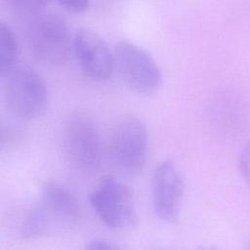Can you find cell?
Instances as JSON below:
<instances>
[{"label":"cell","mask_w":250,"mask_h":250,"mask_svg":"<svg viewBox=\"0 0 250 250\" xmlns=\"http://www.w3.org/2000/svg\"><path fill=\"white\" fill-rule=\"evenodd\" d=\"M53 224L38 204L33 206L26 214L21 227V234L24 238H33L46 234Z\"/></svg>","instance_id":"cell-11"},{"label":"cell","mask_w":250,"mask_h":250,"mask_svg":"<svg viewBox=\"0 0 250 250\" xmlns=\"http://www.w3.org/2000/svg\"><path fill=\"white\" fill-rule=\"evenodd\" d=\"M73 52L84 73L96 80L111 77L115 59L104 40L89 28L78 29L73 36Z\"/></svg>","instance_id":"cell-8"},{"label":"cell","mask_w":250,"mask_h":250,"mask_svg":"<svg viewBox=\"0 0 250 250\" xmlns=\"http://www.w3.org/2000/svg\"><path fill=\"white\" fill-rule=\"evenodd\" d=\"M115 66L122 79L136 93L148 96L158 91L162 74L152 57L138 45L123 41L114 50Z\"/></svg>","instance_id":"cell-6"},{"label":"cell","mask_w":250,"mask_h":250,"mask_svg":"<svg viewBox=\"0 0 250 250\" xmlns=\"http://www.w3.org/2000/svg\"><path fill=\"white\" fill-rule=\"evenodd\" d=\"M65 157L72 168L90 174L101 164L102 146L93 120L84 113L72 114L65 122L62 132Z\"/></svg>","instance_id":"cell-5"},{"label":"cell","mask_w":250,"mask_h":250,"mask_svg":"<svg viewBox=\"0 0 250 250\" xmlns=\"http://www.w3.org/2000/svg\"><path fill=\"white\" fill-rule=\"evenodd\" d=\"M58 4H60L66 11L80 14L88 10L90 0H55Z\"/></svg>","instance_id":"cell-13"},{"label":"cell","mask_w":250,"mask_h":250,"mask_svg":"<svg viewBox=\"0 0 250 250\" xmlns=\"http://www.w3.org/2000/svg\"><path fill=\"white\" fill-rule=\"evenodd\" d=\"M152 208L162 221L178 219L185 194V183L176 164L165 159L154 168L150 182Z\"/></svg>","instance_id":"cell-7"},{"label":"cell","mask_w":250,"mask_h":250,"mask_svg":"<svg viewBox=\"0 0 250 250\" xmlns=\"http://www.w3.org/2000/svg\"><path fill=\"white\" fill-rule=\"evenodd\" d=\"M239 169L244 179L250 184V143L245 146L239 156Z\"/></svg>","instance_id":"cell-14"},{"label":"cell","mask_w":250,"mask_h":250,"mask_svg":"<svg viewBox=\"0 0 250 250\" xmlns=\"http://www.w3.org/2000/svg\"><path fill=\"white\" fill-rule=\"evenodd\" d=\"M84 250H117L114 245L104 239H92L86 245Z\"/></svg>","instance_id":"cell-15"},{"label":"cell","mask_w":250,"mask_h":250,"mask_svg":"<svg viewBox=\"0 0 250 250\" xmlns=\"http://www.w3.org/2000/svg\"><path fill=\"white\" fill-rule=\"evenodd\" d=\"M3 2L17 18L30 21L44 12L49 0H3Z\"/></svg>","instance_id":"cell-12"},{"label":"cell","mask_w":250,"mask_h":250,"mask_svg":"<svg viewBox=\"0 0 250 250\" xmlns=\"http://www.w3.org/2000/svg\"><path fill=\"white\" fill-rule=\"evenodd\" d=\"M247 250H250V241L248 243V246H247Z\"/></svg>","instance_id":"cell-17"},{"label":"cell","mask_w":250,"mask_h":250,"mask_svg":"<svg viewBox=\"0 0 250 250\" xmlns=\"http://www.w3.org/2000/svg\"><path fill=\"white\" fill-rule=\"evenodd\" d=\"M147 142V129L142 119L134 115L119 119L110 132L106 147L113 168L126 176L141 174L146 162Z\"/></svg>","instance_id":"cell-1"},{"label":"cell","mask_w":250,"mask_h":250,"mask_svg":"<svg viewBox=\"0 0 250 250\" xmlns=\"http://www.w3.org/2000/svg\"><path fill=\"white\" fill-rule=\"evenodd\" d=\"M196 250H221L215 246H201Z\"/></svg>","instance_id":"cell-16"},{"label":"cell","mask_w":250,"mask_h":250,"mask_svg":"<svg viewBox=\"0 0 250 250\" xmlns=\"http://www.w3.org/2000/svg\"><path fill=\"white\" fill-rule=\"evenodd\" d=\"M89 203L107 228L127 229L137 223V211L129 187L112 176H104L89 193Z\"/></svg>","instance_id":"cell-4"},{"label":"cell","mask_w":250,"mask_h":250,"mask_svg":"<svg viewBox=\"0 0 250 250\" xmlns=\"http://www.w3.org/2000/svg\"><path fill=\"white\" fill-rule=\"evenodd\" d=\"M19 45L15 33L5 22L0 23V72L3 76L17 63Z\"/></svg>","instance_id":"cell-10"},{"label":"cell","mask_w":250,"mask_h":250,"mask_svg":"<svg viewBox=\"0 0 250 250\" xmlns=\"http://www.w3.org/2000/svg\"><path fill=\"white\" fill-rule=\"evenodd\" d=\"M39 205L52 224L73 223L82 216V208L75 194L58 182L49 181L42 185Z\"/></svg>","instance_id":"cell-9"},{"label":"cell","mask_w":250,"mask_h":250,"mask_svg":"<svg viewBox=\"0 0 250 250\" xmlns=\"http://www.w3.org/2000/svg\"><path fill=\"white\" fill-rule=\"evenodd\" d=\"M28 44L33 56L49 65L67 62L73 50V38L65 20L55 13H42L29 21Z\"/></svg>","instance_id":"cell-3"},{"label":"cell","mask_w":250,"mask_h":250,"mask_svg":"<svg viewBox=\"0 0 250 250\" xmlns=\"http://www.w3.org/2000/svg\"><path fill=\"white\" fill-rule=\"evenodd\" d=\"M3 78L4 102L15 117L29 120L43 112L48 98L47 88L34 68L17 64Z\"/></svg>","instance_id":"cell-2"}]
</instances>
